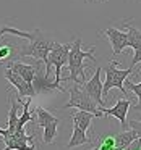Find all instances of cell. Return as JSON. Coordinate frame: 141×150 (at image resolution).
Here are the masks:
<instances>
[{
  "mask_svg": "<svg viewBox=\"0 0 141 150\" xmlns=\"http://www.w3.org/2000/svg\"><path fill=\"white\" fill-rule=\"evenodd\" d=\"M54 44H55V40L49 34H46L42 29H34L29 45L21 47L18 57H33L36 60H41L44 63V68H46L44 78L49 79L50 74H52V65L49 63V53L54 49Z\"/></svg>",
  "mask_w": 141,
  "mask_h": 150,
  "instance_id": "6da1fadb",
  "label": "cell"
},
{
  "mask_svg": "<svg viewBox=\"0 0 141 150\" xmlns=\"http://www.w3.org/2000/svg\"><path fill=\"white\" fill-rule=\"evenodd\" d=\"M81 37H76L75 40L72 42V49H70V53H68V69H70V76L67 79L68 81H73L75 84H84L86 82V66L83 65L84 58H89L92 62H97L94 57V52H96V45H92L88 52L81 50ZM65 79V81H67Z\"/></svg>",
  "mask_w": 141,
  "mask_h": 150,
  "instance_id": "7a4b0ae2",
  "label": "cell"
},
{
  "mask_svg": "<svg viewBox=\"0 0 141 150\" xmlns=\"http://www.w3.org/2000/svg\"><path fill=\"white\" fill-rule=\"evenodd\" d=\"M60 108H78V110L92 113L96 118L104 116L101 107L89 97V94L84 91V87H83L81 84H75L72 89H70V100Z\"/></svg>",
  "mask_w": 141,
  "mask_h": 150,
  "instance_id": "3957f363",
  "label": "cell"
},
{
  "mask_svg": "<svg viewBox=\"0 0 141 150\" xmlns=\"http://www.w3.org/2000/svg\"><path fill=\"white\" fill-rule=\"evenodd\" d=\"M117 66H118L117 60H112V62L105 66V81H104V87H102V97H107L110 89H114V87L120 89L122 94L127 95L125 81H127V78L133 73V68L120 69V68H117Z\"/></svg>",
  "mask_w": 141,
  "mask_h": 150,
  "instance_id": "277c9868",
  "label": "cell"
},
{
  "mask_svg": "<svg viewBox=\"0 0 141 150\" xmlns=\"http://www.w3.org/2000/svg\"><path fill=\"white\" fill-rule=\"evenodd\" d=\"M70 49H72V44H63L60 42H55L54 44V49L50 50L49 53V63L55 68V81H54V87L59 89V91H65V89L60 86V82L63 81L62 78V68L68 63V53H70Z\"/></svg>",
  "mask_w": 141,
  "mask_h": 150,
  "instance_id": "5b68a950",
  "label": "cell"
},
{
  "mask_svg": "<svg viewBox=\"0 0 141 150\" xmlns=\"http://www.w3.org/2000/svg\"><path fill=\"white\" fill-rule=\"evenodd\" d=\"M4 74H5V79H7L13 87H16V91H18L16 100L20 102V103H23V100H21L23 97H34V95H36V87H34L33 84H29V82H26L18 73H15L10 66L5 68Z\"/></svg>",
  "mask_w": 141,
  "mask_h": 150,
  "instance_id": "8992f818",
  "label": "cell"
},
{
  "mask_svg": "<svg viewBox=\"0 0 141 150\" xmlns=\"http://www.w3.org/2000/svg\"><path fill=\"white\" fill-rule=\"evenodd\" d=\"M101 68L96 69V73L92 74V78L89 81H86L84 84H81L84 87V91L89 94V97L96 102V103L102 108H105V102H104V97H102V87H104V81H101Z\"/></svg>",
  "mask_w": 141,
  "mask_h": 150,
  "instance_id": "52a82bcc",
  "label": "cell"
},
{
  "mask_svg": "<svg viewBox=\"0 0 141 150\" xmlns=\"http://www.w3.org/2000/svg\"><path fill=\"white\" fill-rule=\"evenodd\" d=\"M102 34L109 39V42H110V45H112V53H114L115 57L120 55V53L123 52V49L128 47L127 31H120V29H117V28H107V29L102 31Z\"/></svg>",
  "mask_w": 141,
  "mask_h": 150,
  "instance_id": "ba28073f",
  "label": "cell"
},
{
  "mask_svg": "<svg viewBox=\"0 0 141 150\" xmlns=\"http://www.w3.org/2000/svg\"><path fill=\"white\" fill-rule=\"evenodd\" d=\"M130 107H131V100H128V98H120V100H117V103H115L114 107L102 108V113L107 115V116L117 118V120L120 121L122 127H123V129H128L127 113H128V110H130Z\"/></svg>",
  "mask_w": 141,
  "mask_h": 150,
  "instance_id": "9c48e42d",
  "label": "cell"
},
{
  "mask_svg": "<svg viewBox=\"0 0 141 150\" xmlns=\"http://www.w3.org/2000/svg\"><path fill=\"white\" fill-rule=\"evenodd\" d=\"M39 62L41 60H37L36 65H26V63H23V62H15V60H11L7 66H10L15 73H18L26 82H29V84L34 86L36 73H37V68H39Z\"/></svg>",
  "mask_w": 141,
  "mask_h": 150,
  "instance_id": "30bf717a",
  "label": "cell"
},
{
  "mask_svg": "<svg viewBox=\"0 0 141 150\" xmlns=\"http://www.w3.org/2000/svg\"><path fill=\"white\" fill-rule=\"evenodd\" d=\"M138 139V134L135 132L133 129H123L122 132H117L115 134V147H117V150H125L127 147L131 145V142L133 140Z\"/></svg>",
  "mask_w": 141,
  "mask_h": 150,
  "instance_id": "8fae6325",
  "label": "cell"
},
{
  "mask_svg": "<svg viewBox=\"0 0 141 150\" xmlns=\"http://www.w3.org/2000/svg\"><path fill=\"white\" fill-rule=\"evenodd\" d=\"M91 142H92V139H89V137L86 136V131H83L78 124L73 123V134H72V139H70L67 149L70 150V149H75V147L84 145V144H91Z\"/></svg>",
  "mask_w": 141,
  "mask_h": 150,
  "instance_id": "7c38bea8",
  "label": "cell"
},
{
  "mask_svg": "<svg viewBox=\"0 0 141 150\" xmlns=\"http://www.w3.org/2000/svg\"><path fill=\"white\" fill-rule=\"evenodd\" d=\"M125 29H127V36H128V47H131L133 50H140L141 49V29H138L133 24L125 23Z\"/></svg>",
  "mask_w": 141,
  "mask_h": 150,
  "instance_id": "4fadbf2b",
  "label": "cell"
},
{
  "mask_svg": "<svg viewBox=\"0 0 141 150\" xmlns=\"http://www.w3.org/2000/svg\"><path fill=\"white\" fill-rule=\"evenodd\" d=\"M34 115H36V123L39 127H46L47 124L54 123V121H59V118L54 116L50 111H47L46 108H42V107H36Z\"/></svg>",
  "mask_w": 141,
  "mask_h": 150,
  "instance_id": "5bb4252c",
  "label": "cell"
},
{
  "mask_svg": "<svg viewBox=\"0 0 141 150\" xmlns=\"http://www.w3.org/2000/svg\"><path fill=\"white\" fill-rule=\"evenodd\" d=\"M91 150H117V147H115V134L107 132V134L99 136L96 147Z\"/></svg>",
  "mask_w": 141,
  "mask_h": 150,
  "instance_id": "9a60e30c",
  "label": "cell"
},
{
  "mask_svg": "<svg viewBox=\"0 0 141 150\" xmlns=\"http://www.w3.org/2000/svg\"><path fill=\"white\" fill-rule=\"evenodd\" d=\"M92 118H96L92 113H89V111H83V110H78V111H76V113L72 116V120H73V123L78 124V126L81 127L83 131H88L89 126H91Z\"/></svg>",
  "mask_w": 141,
  "mask_h": 150,
  "instance_id": "2e32d148",
  "label": "cell"
},
{
  "mask_svg": "<svg viewBox=\"0 0 141 150\" xmlns=\"http://www.w3.org/2000/svg\"><path fill=\"white\" fill-rule=\"evenodd\" d=\"M8 103H10V110H8V126H7V131L8 132L7 134H13L15 131H16V126H18V115H16V110H18V107H16V103L13 102V98L11 97H8ZM5 134V136H7Z\"/></svg>",
  "mask_w": 141,
  "mask_h": 150,
  "instance_id": "e0dca14e",
  "label": "cell"
},
{
  "mask_svg": "<svg viewBox=\"0 0 141 150\" xmlns=\"http://www.w3.org/2000/svg\"><path fill=\"white\" fill-rule=\"evenodd\" d=\"M20 49L21 47H16V45H10V44H4L0 47V62H11L13 55H20Z\"/></svg>",
  "mask_w": 141,
  "mask_h": 150,
  "instance_id": "ac0fdd59",
  "label": "cell"
},
{
  "mask_svg": "<svg viewBox=\"0 0 141 150\" xmlns=\"http://www.w3.org/2000/svg\"><path fill=\"white\" fill-rule=\"evenodd\" d=\"M59 123L60 121H54V123L47 124L44 129V134H42V142L44 144H52L57 137V127H59Z\"/></svg>",
  "mask_w": 141,
  "mask_h": 150,
  "instance_id": "d6986e66",
  "label": "cell"
},
{
  "mask_svg": "<svg viewBox=\"0 0 141 150\" xmlns=\"http://www.w3.org/2000/svg\"><path fill=\"white\" fill-rule=\"evenodd\" d=\"M4 34H11V36H18V37H23V39H28V40L33 39V33H24V31L15 29L11 26H0V37L4 36Z\"/></svg>",
  "mask_w": 141,
  "mask_h": 150,
  "instance_id": "ffe728a7",
  "label": "cell"
},
{
  "mask_svg": "<svg viewBox=\"0 0 141 150\" xmlns=\"http://www.w3.org/2000/svg\"><path fill=\"white\" fill-rule=\"evenodd\" d=\"M125 87L136 95L138 105H136V107H133V108H135V110H138V111H141V82L135 84V82H131V81H128V79H127V81H125Z\"/></svg>",
  "mask_w": 141,
  "mask_h": 150,
  "instance_id": "44dd1931",
  "label": "cell"
},
{
  "mask_svg": "<svg viewBox=\"0 0 141 150\" xmlns=\"http://www.w3.org/2000/svg\"><path fill=\"white\" fill-rule=\"evenodd\" d=\"M128 126H130L131 129H133L135 132L138 134V137L141 139V121H135V120H131L130 123H128Z\"/></svg>",
  "mask_w": 141,
  "mask_h": 150,
  "instance_id": "7402d4cb",
  "label": "cell"
},
{
  "mask_svg": "<svg viewBox=\"0 0 141 150\" xmlns=\"http://www.w3.org/2000/svg\"><path fill=\"white\" fill-rule=\"evenodd\" d=\"M136 63H141V49L140 50H135V55L131 58V63H130V68H135Z\"/></svg>",
  "mask_w": 141,
  "mask_h": 150,
  "instance_id": "603a6c76",
  "label": "cell"
},
{
  "mask_svg": "<svg viewBox=\"0 0 141 150\" xmlns=\"http://www.w3.org/2000/svg\"><path fill=\"white\" fill-rule=\"evenodd\" d=\"M125 150H141V139L138 137L136 140H133V142H131V145L127 147Z\"/></svg>",
  "mask_w": 141,
  "mask_h": 150,
  "instance_id": "cb8c5ba5",
  "label": "cell"
},
{
  "mask_svg": "<svg viewBox=\"0 0 141 150\" xmlns=\"http://www.w3.org/2000/svg\"><path fill=\"white\" fill-rule=\"evenodd\" d=\"M7 132H8V131H7V127H0V136H2V137H4Z\"/></svg>",
  "mask_w": 141,
  "mask_h": 150,
  "instance_id": "d4e9b609",
  "label": "cell"
},
{
  "mask_svg": "<svg viewBox=\"0 0 141 150\" xmlns=\"http://www.w3.org/2000/svg\"><path fill=\"white\" fill-rule=\"evenodd\" d=\"M86 2H89V4H96V2H104V0H86Z\"/></svg>",
  "mask_w": 141,
  "mask_h": 150,
  "instance_id": "484cf974",
  "label": "cell"
}]
</instances>
